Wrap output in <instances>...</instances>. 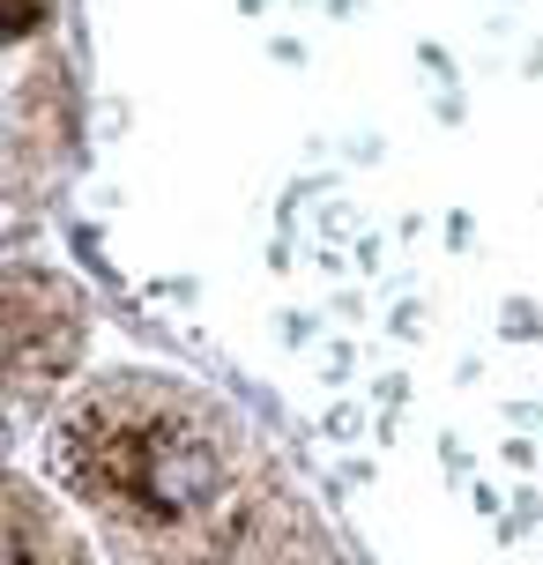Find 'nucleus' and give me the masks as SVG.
I'll return each instance as SVG.
<instances>
[{
    "instance_id": "obj_1",
    "label": "nucleus",
    "mask_w": 543,
    "mask_h": 565,
    "mask_svg": "<svg viewBox=\"0 0 543 565\" xmlns=\"http://www.w3.org/2000/svg\"><path fill=\"white\" fill-rule=\"evenodd\" d=\"M38 15H45V0H8V30H15V38L38 30Z\"/></svg>"
}]
</instances>
